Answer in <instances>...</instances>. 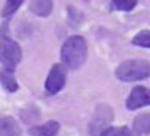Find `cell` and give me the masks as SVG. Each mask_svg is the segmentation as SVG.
I'll return each mask as SVG.
<instances>
[{"instance_id":"12","label":"cell","mask_w":150,"mask_h":136,"mask_svg":"<svg viewBox=\"0 0 150 136\" xmlns=\"http://www.w3.org/2000/svg\"><path fill=\"white\" fill-rule=\"evenodd\" d=\"M21 4H23V0H7L6 6H4V9H2V16L4 18H9L11 14H14L20 9Z\"/></svg>"},{"instance_id":"7","label":"cell","mask_w":150,"mask_h":136,"mask_svg":"<svg viewBox=\"0 0 150 136\" xmlns=\"http://www.w3.org/2000/svg\"><path fill=\"white\" fill-rule=\"evenodd\" d=\"M20 134H21L20 124L13 117L0 118V136H20Z\"/></svg>"},{"instance_id":"9","label":"cell","mask_w":150,"mask_h":136,"mask_svg":"<svg viewBox=\"0 0 150 136\" xmlns=\"http://www.w3.org/2000/svg\"><path fill=\"white\" fill-rule=\"evenodd\" d=\"M0 83H2L4 89L9 90V92H16L18 90V81H16V78H14L11 69H6V67L0 69Z\"/></svg>"},{"instance_id":"4","label":"cell","mask_w":150,"mask_h":136,"mask_svg":"<svg viewBox=\"0 0 150 136\" xmlns=\"http://www.w3.org/2000/svg\"><path fill=\"white\" fill-rule=\"evenodd\" d=\"M113 120V110L106 104H101L96 113H94V118L90 122V134L92 136H101L111 124Z\"/></svg>"},{"instance_id":"6","label":"cell","mask_w":150,"mask_h":136,"mask_svg":"<svg viewBox=\"0 0 150 136\" xmlns=\"http://www.w3.org/2000/svg\"><path fill=\"white\" fill-rule=\"evenodd\" d=\"M150 104V89L146 87H136L132 89L131 96L127 97V108L129 110H138L143 106Z\"/></svg>"},{"instance_id":"11","label":"cell","mask_w":150,"mask_h":136,"mask_svg":"<svg viewBox=\"0 0 150 136\" xmlns=\"http://www.w3.org/2000/svg\"><path fill=\"white\" fill-rule=\"evenodd\" d=\"M132 127H134L136 134H141V136L148 134L150 132V113H143V115L136 117Z\"/></svg>"},{"instance_id":"8","label":"cell","mask_w":150,"mask_h":136,"mask_svg":"<svg viewBox=\"0 0 150 136\" xmlns=\"http://www.w3.org/2000/svg\"><path fill=\"white\" fill-rule=\"evenodd\" d=\"M58 131H60L58 122L51 120V122H46V124H42V125L32 127V129H30V134H32V136H57Z\"/></svg>"},{"instance_id":"5","label":"cell","mask_w":150,"mask_h":136,"mask_svg":"<svg viewBox=\"0 0 150 136\" xmlns=\"http://www.w3.org/2000/svg\"><path fill=\"white\" fill-rule=\"evenodd\" d=\"M64 85H65V69H64V65L55 64L50 69V74L46 78V92L48 94H57V92L62 90Z\"/></svg>"},{"instance_id":"14","label":"cell","mask_w":150,"mask_h":136,"mask_svg":"<svg viewBox=\"0 0 150 136\" xmlns=\"http://www.w3.org/2000/svg\"><path fill=\"white\" fill-rule=\"evenodd\" d=\"M101 136H134L127 127H108Z\"/></svg>"},{"instance_id":"3","label":"cell","mask_w":150,"mask_h":136,"mask_svg":"<svg viewBox=\"0 0 150 136\" xmlns=\"http://www.w3.org/2000/svg\"><path fill=\"white\" fill-rule=\"evenodd\" d=\"M21 60V48L9 37H0V62L6 69H14Z\"/></svg>"},{"instance_id":"13","label":"cell","mask_w":150,"mask_h":136,"mask_svg":"<svg viewBox=\"0 0 150 136\" xmlns=\"http://www.w3.org/2000/svg\"><path fill=\"white\" fill-rule=\"evenodd\" d=\"M134 46H141V48H150V30H143L139 32L134 39H132Z\"/></svg>"},{"instance_id":"2","label":"cell","mask_w":150,"mask_h":136,"mask_svg":"<svg viewBox=\"0 0 150 136\" xmlns=\"http://www.w3.org/2000/svg\"><path fill=\"white\" fill-rule=\"evenodd\" d=\"M117 78L120 81H138V80H145L150 76V64L146 60L141 58H131L122 62L117 71H115Z\"/></svg>"},{"instance_id":"1","label":"cell","mask_w":150,"mask_h":136,"mask_svg":"<svg viewBox=\"0 0 150 136\" xmlns=\"http://www.w3.org/2000/svg\"><path fill=\"white\" fill-rule=\"evenodd\" d=\"M62 62L69 69H80L87 60V41L81 35L69 37L62 46Z\"/></svg>"},{"instance_id":"15","label":"cell","mask_w":150,"mask_h":136,"mask_svg":"<svg viewBox=\"0 0 150 136\" xmlns=\"http://www.w3.org/2000/svg\"><path fill=\"white\" fill-rule=\"evenodd\" d=\"M138 4V0H113V7L118 11H131Z\"/></svg>"},{"instance_id":"10","label":"cell","mask_w":150,"mask_h":136,"mask_svg":"<svg viewBox=\"0 0 150 136\" xmlns=\"http://www.w3.org/2000/svg\"><path fill=\"white\" fill-rule=\"evenodd\" d=\"M51 7H53V0H32L30 2L32 13H35L37 16H42V18L51 13Z\"/></svg>"}]
</instances>
